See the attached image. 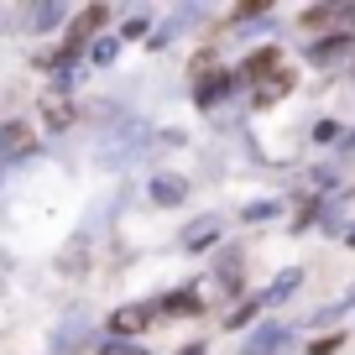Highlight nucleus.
<instances>
[{
  "mask_svg": "<svg viewBox=\"0 0 355 355\" xmlns=\"http://www.w3.org/2000/svg\"><path fill=\"white\" fill-rule=\"evenodd\" d=\"M152 313H157V303H136V309H121V313L110 319V329H115V334H136L146 319H152Z\"/></svg>",
  "mask_w": 355,
  "mask_h": 355,
  "instance_id": "7ed1b4c3",
  "label": "nucleus"
},
{
  "mask_svg": "<svg viewBox=\"0 0 355 355\" xmlns=\"http://www.w3.org/2000/svg\"><path fill=\"white\" fill-rule=\"evenodd\" d=\"M32 21L37 26H58L63 21V6H32Z\"/></svg>",
  "mask_w": 355,
  "mask_h": 355,
  "instance_id": "9b49d317",
  "label": "nucleus"
},
{
  "mask_svg": "<svg viewBox=\"0 0 355 355\" xmlns=\"http://www.w3.org/2000/svg\"><path fill=\"white\" fill-rule=\"evenodd\" d=\"M230 84H235L230 73H214V78H204V84H199V105H204V110H209V105H220L225 94H230Z\"/></svg>",
  "mask_w": 355,
  "mask_h": 355,
  "instance_id": "0eeeda50",
  "label": "nucleus"
},
{
  "mask_svg": "<svg viewBox=\"0 0 355 355\" xmlns=\"http://www.w3.org/2000/svg\"><path fill=\"white\" fill-rule=\"evenodd\" d=\"M293 288H298V272H282V277L272 282V288H266V293H261V298H256V303H282V298H288Z\"/></svg>",
  "mask_w": 355,
  "mask_h": 355,
  "instance_id": "6e6552de",
  "label": "nucleus"
},
{
  "mask_svg": "<svg viewBox=\"0 0 355 355\" xmlns=\"http://www.w3.org/2000/svg\"><path fill=\"white\" fill-rule=\"evenodd\" d=\"M183 355H204V350H199V345H189V350H183Z\"/></svg>",
  "mask_w": 355,
  "mask_h": 355,
  "instance_id": "f3484780",
  "label": "nucleus"
},
{
  "mask_svg": "<svg viewBox=\"0 0 355 355\" xmlns=\"http://www.w3.org/2000/svg\"><path fill=\"white\" fill-rule=\"evenodd\" d=\"M78 329H84V319H68L63 329H58V340H53V350L63 355V350H73V340H78Z\"/></svg>",
  "mask_w": 355,
  "mask_h": 355,
  "instance_id": "9d476101",
  "label": "nucleus"
},
{
  "mask_svg": "<svg viewBox=\"0 0 355 355\" xmlns=\"http://www.w3.org/2000/svg\"><path fill=\"white\" fill-rule=\"evenodd\" d=\"M157 309H167V313H199V298H193V293H178V298H162Z\"/></svg>",
  "mask_w": 355,
  "mask_h": 355,
  "instance_id": "1a4fd4ad",
  "label": "nucleus"
},
{
  "mask_svg": "<svg viewBox=\"0 0 355 355\" xmlns=\"http://www.w3.org/2000/svg\"><path fill=\"white\" fill-rule=\"evenodd\" d=\"M282 345H288V329H277V324H272V329H261V334H251V340H245V355H272V350H282Z\"/></svg>",
  "mask_w": 355,
  "mask_h": 355,
  "instance_id": "39448f33",
  "label": "nucleus"
},
{
  "mask_svg": "<svg viewBox=\"0 0 355 355\" xmlns=\"http://www.w3.org/2000/svg\"><path fill=\"white\" fill-rule=\"evenodd\" d=\"M277 73H282V53H277V47L245 58V78H277Z\"/></svg>",
  "mask_w": 355,
  "mask_h": 355,
  "instance_id": "f03ea898",
  "label": "nucleus"
},
{
  "mask_svg": "<svg viewBox=\"0 0 355 355\" xmlns=\"http://www.w3.org/2000/svg\"><path fill=\"white\" fill-rule=\"evenodd\" d=\"M350 73H355V68H350Z\"/></svg>",
  "mask_w": 355,
  "mask_h": 355,
  "instance_id": "a211bd4d",
  "label": "nucleus"
},
{
  "mask_svg": "<svg viewBox=\"0 0 355 355\" xmlns=\"http://www.w3.org/2000/svg\"><path fill=\"white\" fill-rule=\"evenodd\" d=\"M272 214H277V204H251V209H245V220H272Z\"/></svg>",
  "mask_w": 355,
  "mask_h": 355,
  "instance_id": "2eb2a0df",
  "label": "nucleus"
},
{
  "mask_svg": "<svg viewBox=\"0 0 355 355\" xmlns=\"http://www.w3.org/2000/svg\"><path fill=\"white\" fill-rule=\"evenodd\" d=\"M214 235H220V220H214V214H204V220H193L189 230L178 235V245H183V251H204V241H214Z\"/></svg>",
  "mask_w": 355,
  "mask_h": 355,
  "instance_id": "f257e3e1",
  "label": "nucleus"
},
{
  "mask_svg": "<svg viewBox=\"0 0 355 355\" xmlns=\"http://www.w3.org/2000/svg\"><path fill=\"white\" fill-rule=\"evenodd\" d=\"M115 58V37H105V42H94V63H110Z\"/></svg>",
  "mask_w": 355,
  "mask_h": 355,
  "instance_id": "4468645a",
  "label": "nucleus"
},
{
  "mask_svg": "<svg viewBox=\"0 0 355 355\" xmlns=\"http://www.w3.org/2000/svg\"><path fill=\"white\" fill-rule=\"evenodd\" d=\"M105 355H141V350H125V345H110Z\"/></svg>",
  "mask_w": 355,
  "mask_h": 355,
  "instance_id": "dca6fc26",
  "label": "nucleus"
},
{
  "mask_svg": "<svg viewBox=\"0 0 355 355\" xmlns=\"http://www.w3.org/2000/svg\"><path fill=\"white\" fill-rule=\"evenodd\" d=\"M68 121H73V110H68L63 100H53V105H47V125H53V131H63Z\"/></svg>",
  "mask_w": 355,
  "mask_h": 355,
  "instance_id": "ddd939ff",
  "label": "nucleus"
},
{
  "mask_svg": "<svg viewBox=\"0 0 355 355\" xmlns=\"http://www.w3.org/2000/svg\"><path fill=\"white\" fill-rule=\"evenodd\" d=\"M0 146H6V162H16V157H26L32 152V131H26V125H6V136H0Z\"/></svg>",
  "mask_w": 355,
  "mask_h": 355,
  "instance_id": "20e7f679",
  "label": "nucleus"
},
{
  "mask_svg": "<svg viewBox=\"0 0 355 355\" xmlns=\"http://www.w3.org/2000/svg\"><path fill=\"white\" fill-rule=\"evenodd\" d=\"M183 193H189L183 178H152V199L157 204H183Z\"/></svg>",
  "mask_w": 355,
  "mask_h": 355,
  "instance_id": "423d86ee",
  "label": "nucleus"
},
{
  "mask_svg": "<svg viewBox=\"0 0 355 355\" xmlns=\"http://www.w3.org/2000/svg\"><path fill=\"white\" fill-rule=\"evenodd\" d=\"M345 47H350V37H334V42H319V47H313V58H319V63H329V58H340Z\"/></svg>",
  "mask_w": 355,
  "mask_h": 355,
  "instance_id": "f8f14e48",
  "label": "nucleus"
}]
</instances>
